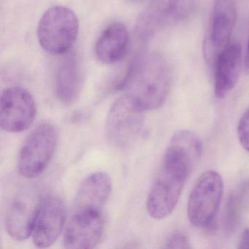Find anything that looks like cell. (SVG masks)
Wrapping results in <instances>:
<instances>
[{"label": "cell", "mask_w": 249, "mask_h": 249, "mask_svg": "<svg viewBox=\"0 0 249 249\" xmlns=\"http://www.w3.org/2000/svg\"><path fill=\"white\" fill-rule=\"evenodd\" d=\"M129 33L122 23H113L103 32L95 45L97 59L104 64L116 63L126 54Z\"/></svg>", "instance_id": "cell-16"}, {"label": "cell", "mask_w": 249, "mask_h": 249, "mask_svg": "<svg viewBox=\"0 0 249 249\" xmlns=\"http://www.w3.org/2000/svg\"><path fill=\"white\" fill-rule=\"evenodd\" d=\"M249 209V178L242 181L227 197L224 211V227L227 235H231L240 227Z\"/></svg>", "instance_id": "cell-17"}, {"label": "cell", "mask_w": 249, "mask_h": 249, "mask_svg": "<svg viewBox=\"0 0 249 249\" xmlns=\"http://www.w3.org/2000/svg\"><path fill=\"white\" fill-rule=\"evenodd\" d=\"M104 231L102 212L72 213L64 234V247L90 249L100 243Z\"/></svg>", "instance_id": "cell-11"}, {"label": "cell", "mask_w": 249, "mask_h": 249, "mask_svg": "<svg viewBox=\"0 0 249 249\" xmlns=\"http://www.w3.org/2000/svg\"><path fill=\"white\" fill-rule=\"evenodd\" d=\"M143 111L125 94L116 100L107 113L106 133L115 148L126 149L138 142L144 126Z\"/></svg>", "instance_id": "cell-4"}, {"label": "cell", "mask_w": 249, "mask_h": 249, "mask_svg": "<svg viewBox=\"0 0 249 249\" xmlns=\"http://www.w3.org/2000/svg\"><path fill=\"white\" fill-rule=\"evenodd\" d=\"M81 62L74 52L67 55L56 71L55 90L58 99L65 105L73 104L79 98L83 86Z\"/></svg>", "instance_id": "cell-14"}, {"label": "cell", "mask_w": 249, "mask_h": 249, "mask_svg": "<svg viewBox=\"0 0 249 249\" xmlns=\"http://www.w3.org/2000/svg\"><path fill=\"white\" fill-rule=\"evenodd\" d=\"M170 66L160 53L145 52L134 61L117 88L126 90L142 111L155 110L165 101L171 87Z\"/></svg>", "instance_id": "cell-1"}, {"label": "cell", "mask_w": 249, "mask_h": 249, "mask_svg": "<svg viewBox=\"0 0 249 249\" xmlns=\"http://www.w3.org/2000/svg\"><path fill=\"white\" fill-rule=\"evenodd\" d=\"M237 135L243 148L249 152V107L243 113L239 121Z\"/></svg>", "instance_id": "cell-19"}, {"label": "cell", "mask_w": 249, "mask_h": 249, "mask_svg": "<svg viewBox=\"0 0 249 249\" xmlns=\"http://www.w3.org/2000/svg\"><path fill=\"white\" fill-rule=\"evenodd\" d=\"M236 17L235 0L215 1L209 30L204 43V56L210 66H214L220 53L230 45Z\"/></svg>", "instance_id": "cell-9"}, {"label": "cell", "mask_w": 249, "mask_h": 249, "mask_svg": "<svg viewBox=\"0 0 249 249\" xmlns=\"http://www.w3.org/2000/svg\"><path fill=\"white\" fill-rule=\"evenodd\" d=\"M57 132L50 124H42L27 137L18 154L20 175L34 178L45 171L56 150Z\"/></svg>", "instance_id": "cell-6"}, {"label": "cell", "mask_w": 249, "mask_h": 249, "mask_svg": "<svg viewBox=\"0 0 249 249\" xmlns=\"http://www.w3.org/2000/svg\"><path fill=\"white\" fill-rule=\"evenodd\" d=\"M224 192L219 173L208 170L199 176L189 195L187 213L195 227L208 228L215 220Z\"/></svg>", "instance_id": "cell-5"}, {"label": "cell", "mask_w": 249, "mask_h": 249, "mask_svg": "<svg viewBox=\"0 0 249 249\" xmlns=\"http://www.w3.org/2000/svg\"><path fill=\"white\" fill-rule=\"evenodd\" d=\"M243 67V55L240 45L230 44L217 58L214 64V93L218 99L227 97L235 87Z\"/></svg>", "instance_id": "cell-13"}, {"label": "cell", "mask_w": 249, "mask_h": 249, "mask_svg": "<svg viewBox=\"0 0 249 249\" xmlns=\"http://www.w3.org/2000/svg\"><path fill=\"white\" fill-rule=\"evenodd\" d=\"M138 1H140V0H138Z\"/></svg>", "instance_id": "cell-23"}, {"label": "cell", "mask_w": 249, "mask_h": 249, "mask_svg": "<svg viewBox=\"0 0 249 249\" xmlns=\"http://www.w3.org/2000/svg\"><path fill=\"white\" fill-rule=\"evenodd\" d=\"M40 202L21 198L11 202L5 216V227L11 238L23 241L32 235Z\"/></svg>", "instance_id": "cell-15"}, {"label": "cell", "mask_w": 249, "mask_h": 249, "mask_svg": "<svg viewBox=\"0 0 249 249\" xmlns=\"http://www.w3.org/2000/svg\"><path fill=\"white\" fill-rule=\"evenodd\" d=\"M111 191V179L107 173L97 172L89 175L78 189L72 213H103Z\"/></svg>", "instance_id": "cell-12"}, {"label": "cell", "mask_w": 249, "mask_h": 249, "mask_svg": "<svg viewBox=\"0 0 249 249\" xmlns=\"http://www.w3.org/2000/svg\"><path fill=\"white\" fill-rule=\"evenodd\" d=\"M37 113L36 101L25 89H6L0 98V125L8 132L17 133L28 129Z\"/></svg>", "instance_id": "cell-8"}, {"label": "cell", "mask_w": 249, "mask_h": 249, "mask_svg": "<svg viewBox=\"0 0 249 249\" xmlns=\"http://www.w3.org/2000/svg\"><path fill=\"white\" fill-rule=\"evenodd\" d=\"M65 209L57 196L49 195L40 201L33 227V243L37 247H50L63 230Z\"/></svg>", "instance_id": "cell-10"}, {"label": "cell", "mask_w": 249, "mask_h": 249, "mask_svg": "<svg viewBox=\"0 0 249 249\" xmlns=\"http://www.w3.org/2000/svg\"><path fill=\"white\" fill-rule=\"evenodd\" d=\"M244 68L246 73L249 74V39L248 41L247 49H246V55L244 58Z\"/></svg>", "instance_id": "cell-22"}, {"label": "cell", "mask_w": 249, "mask_h": 249, "mask_svg": "<svg viewBox=\"0 0 249 249\" xmlns=\"http://www.w3.org/2000/svg\"><path fill=\"white\" fill-rule=\"evenodd\" d=\"M238 249H249V227L243 230L239 242Z\"/></svg>", "instance_id": "cell-21"}, {"label": "cell", "mask_w": 249, "mask_h": 249, "mask_svg": "<svg viewBox=\"0 0 249 249\" xmlns=\"http://www.w3.org/2000/svg\"><path fill=\"white\" fill-rule=\"evenodd\" d=\"M166 151L179 156L195 167L202 155V145L194 132L183 129L172 137Z\"/></svg>", "instance_id": "cell-18"}, {"label": "cell", "mask_w": 249, "mask_h": 249, "mask_svg": "<svg viewBox=\"0 0 249 249\" xmlns=\"http://www.w3.org/2000/svg\"><path fill=\"white\" fill-rule=\"evenodd\" d=\"M195 2L196 0H152L137 22L138 38L148 41L163 27L184 21L194 11Z\"/></svg>", "instance_id": "cell-7"}, {"label": "cell", "mask_w": 249, "mask_h": 249, "mask_svg": "<svg viewBox=\"0 0 249 249\" xmlns=\"http://www.w3.org/2000/svg\"><path fill=\"white\" fill-rule=\"evenodd\" d=\"M192 170L180 157L164 153L160 173L147 197L146 208L150 216L162 219L173 212Z\"/></svg>", "instance_id": "cell-2"}, {"label": "cell", "mask_w": 249, "mask_h": 249, "mask_svg": "<svg viewBox=\"0 0 249 249\" xmlns=\"http://www.w3.org/2000/svg\"><path fill=\"white\" fill-rule=\"evenodd\" d=\"M164 247L167 249H189L192 248L189 239L182 233H174L167 237Z\"/></svg>", "instance_id": "cell-20"}, {"label": "cell", "mask_w": 249, "mask_h": 249, "mask_svg": "<svg viewBox=\"0 0 249 249\" xmlns=\"http://www.w3.org/2000/svg\"><path fill=\"white\" fill-rule=\"evenodd\" d=\"M79 21L75 13L64 6L49 8L40 18L37 37L41 47L51 54L66 53L76 40Z\"/></svg>", "instance_id": "cell-3"}]
</instances>
